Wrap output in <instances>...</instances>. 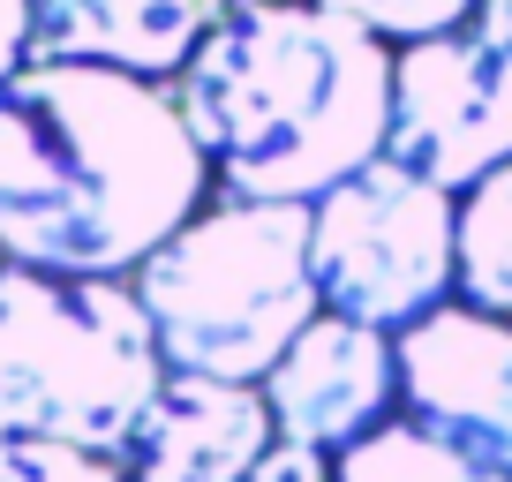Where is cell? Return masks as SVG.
I'll list each match as a JSON object with an SVG mask.
<instances>
[{
  "instance_id": "9a60e30c",
  "label": "cell",
  "mask_w": 512,
  "mask_h": 482,
  "mask_svg": "<svg viewBox=\"0 0 512 482\" xmlns=\"http://www.w3.org/2000/svg\"><path fill=\"white\" fill-rule=\"evenodd\" d=\"M249 482H339V475H332V460L309 452V445H272L264 460H256Z\"/></svg>"
},
{
  "instance_id": "8992f818",
  "label": "cell",
  "mask_w": 512,
  "mask_h": 482,
  "mask_svg": "<svg viewBox=\"0 0 512 482\" xmlns=\"http://www.w3.org/2000/svg\"><path fill=\"white\" fill-rule=\"evenodd\" d=\"M384 159L452 196L482 189L497 166H512V61L475 31L400 46Z\"/></svg>"
},
{
  "instance_id": "6da1fadb",
  "label": "cell",
  "mask_w": 512,
  "mask_h": 482,
  "mask_svg": "<svg viewBox=\"0 0 512 482\" xmlns=\"http://www.w3.org/2000/svg\"><path fill=\"white\" fill-rule=\"evenodd\" d=\"M211 159L166 83L31 61L0 83V264L136 279L204 211Z\"/></svg>"
},
{
  "instance_id": "3957f363",
  "label": "cell",
  "mask_w": 512,
  "mask_h": 482,
  "mask_svg": "<svg viewBox=\"0 0 512 482\" xmlns=\"http://www.w3.org/2000/svg\"><path fill=\"white\" fill-rule=\"evenodd\" d=\"M128 287L159 332L166 370L264 385L324 317L309 272V204H204Z\"/></svg>"
},
{
  "instance_id": "9c48e42d",
  "label": "cell",
  "mask_w": 512,
  "mask_h": 482,
  "mask_svg": "<svg viewBox=\"0 0 512 482\" xmlns=\"http://www.w3.org/2000/svg\"><path fill=\"white\" fill-rule=\"evenodd\" d=\"M272 445L279 430L256 385L166 370L159 400L144 407V422L121 445V475L128 482H249Z\"/></svg>"
},
{
  "instance_id": "7a4b0ae2",
  "label": "cell",
  "mask_w": 512,
  "mask_h": 482,
  "mask_svg": "<svg viewBox=\"0 0 512 482\" xmlns=\"http://www.w3.org/2000/svg\"><path fill=\"white\" fill-rule=\"evenodd\" d=\"M392 68L400 53L377 31L317 0H234L174 98L226 196L317 204L384 159Z\"/></svg>"
},
{
  "instance_id": "e0dca14e",
  "label": "cell",
  "mask_w": 512,
  "mask_h": 482,
  "mask_svg": "<svg viewBox=\"0 0 512 482\" xmlns=\"http://www.w3.org/2000/svg\"><path fill=\"white\" fill-rule=\"evenodd\" d=\"M467 31H475L490 53H505V61H512V0H482L475 16H467Z\"/></svg>"
},
{
  "instance_id": "30bf717a",
  "label": "cell",
  "mask_w": 512,
  "mask_h": 482,
  "mask_svg": "<svg viewBox=\"0 0 512 482\" xmlns=\"http://www.w3.org/2000/svg\"><path fill=\"white\" fill-rule=\"evenodd\" d=\"M226 8L234 0H31V61L181 83Z\"/></svg>"
},
{
  "instance_id": "2e32d148",
  "label": "cell",
  "mask_w": 512,
  "mask_h": 482,
  "mask_svg": "<svg viewBox=\"0 0 512 482\" xmlns=\"http://www.w3.org/2000/svg\"><path fill=\"white\" fill-rule=\"evenodd\" d=\"M31 68V0H0V83Z\"/></svg>"
},
{
  "instance_id": "52a82bcc",
  "label": "cell",
  "mask_w": 512,
  "mask_h": 482,
  "mask_svg": "<svg viewBox=\"0 0 512 482\" xmlns=\"http://www.w3.org/2000/svg\"><path fill=\"white\" fill-rule=\"evenodd\" d=\"M400 415L512 475V317L445 302L400 332Z\"/></svg>"
},
{
  "instance_id": "277c9868",
  "label": "cell",
  "mask_w": 512,
  "mask_h": 482,
  "mask_svg": "<svg viewBox=\"0 0 512 482\" xmlns=\"http://www.w3.org/2000/svg\"><path fill=\"white\" fill-rule=\"evenodd\" d=\"M166 385V354L128 279L0 264V437H46L121 460Z\"/></svg>"
},
{
  "instance_id": "5bb4252c",
  "label": "cell",
  "mask_w": 512,
  "mask_h": 482,
  "mask_svg": "<svg viewBox=\"0 0 512 482\" xmlns=\"http://www.w3.org/2000/svg\"><path fill=\"white\" fill-rule=\"evenodd\" d=\"M0 482H128L121 460L83 445H46V437H0Z\"/></svg>"
},
{
  "instance_id": "5b68a950",
  "label": "cell",
  "mask_w": 512,
  "mask_h": 482,
  "mask_svg": "<svg viewBox=\"0 0 512 482\" xmlns=\"http://www.w3.org/2000/svg\"><path fill=\"white\" fill-rule=\"evenodd\" d=\"M309 272L324 317L392 339L415 332L460 294V196L392 159H369L309 204Z\"/></svg>"
},
{
  "instance_id": "8fae6325",
  "label": "cell",
  "mask_w": 512,
  "mask_h": 482,
  "mask_svg": "<svg viewBox=\"0 0 512 482\" xmlns=\"http://www.w3.org/2000/svg\"><path fill=\"white\" fill-rule=\"evenodd\" d=\"M460 302L512 317V166L460 196Z\"/></svg>"
},
{
  "instance_id": "4fadbf2b",
  "label": "cell",
  "mask_w": 512,
  "mask_h": 482,
  "mask_svg": "<svg viewBox=\"0 0 512 482\" xmlns=\"http://www.w3.org/2000/svg\"><path fill=\"white\" fill-rule=\"evenodd\" d=\"M317 8H332V16L362 23V31H377V38H400V46H415V38L467 31V16H475L482 0H317Z\"/></svg>"
},
{
  "instance_id": "ba28073f",
  "label": "cell",
  "mask_w": 512,
  "mask_h": 482,
  "mask_svg": "<svg viewBox=\"0 0 512 482\" xmlns=\"http://www.w3.org/2000/svg\"><path fill=\"white\" fill-rule=\"evenodd\" d=\"M256 392L272 407L279 445H309L324 460H339L347 445L400 422L392 415L400 407V339L347 317H317Z\"/></svg>"
},
{
  "instance_id": "7c38bea8",
  "label": "cell",
  "mask_w": 512,
  "mask_h": 482,
  "mask_svg": "<svg viewBox=\"0 0 512 482\" xmlns=\"http://www.w3.org/2000/svg\"><path fill=\"white\" fill-rule=\"evenodd\" d=\"M339 482H512L497 475V467L467 460L460 445H445V437H430L422 422H384L377 437H362V445H347L332 460Z\"/></svg>"
}]
</instances>
